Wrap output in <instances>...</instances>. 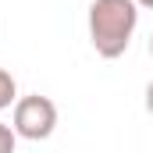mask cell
Returning a JSON list of instances; mask_svg holds the SVG:
<instances>
[{
	"label": "cell",
	"mask_w": 153,
	"mask_h": 153,
	"mask_svg": "<svg viewBox=\"0 0 153 153\" xmlns=\"http://www.w3.org/2000/svg\"><path fill=\"white\" fill-rule=\"evenodd\" d=\"M139 25V4L135 0H93L89 4V43L103 61L121 57Z\"/></svg>",
	"instance_id": "cell-1"
},
{
	"label": "cell",
	"mask_w": 153,
	"mask_h": 153,
	"mask_svg": "<svg viewBox=\"0 0 153 153\" xmlns=\"http://www.w3.org/2000/svg\"><path fill=\"white\" fill-rule=\"evenodd\" d=\"M11 125H14L18 139L43 143V139H50L53 128H57V103H53L50 96H39V93L18 96V100H14V111H11Z\"/></svg>",
	"instance_id": "cell-2"
},
{
	"label": "cell",
	"mask_w": 153,
	"mask_h": 153,
	"mask_svg": "<svg viewBox=\"0 0 153 153\" xmlns=\"http://www.w3.org/2000/svg\"><path fill=\"white\" fill-rule=\"evenodd\" d=\"M14 100H18V82L7 68H0V111L14 107Z\"/></svg>",
	"instance_id": "cell-3"
},
{
	"label": "cell",
	"mask_w": 153,
	"mask_h": 153,
	"mask_svg": "<svg viewBox=\"0 0 153 153\" xmlns=\"http://www.w3.org/2000/svg\"><path fill=\"white\" fill-rule=\"evenodd\" d=\"M14 143H18L14 125H4V121H0V153H11V150H14Z\"/></svg>",
	"instance_id": "cell-4"
},
{
	"label": "cell",
	"mask_w": 153,
	"mask_h": 153,
	"mask_svg": "<svg viewBox=\"0 0 153 153\" xmlns=\"http://www.w3.org/2000/svg\"><path fill=\"white\" fill-rule=\"evenodd\" d=\"M146 111H150V114H153V82H150V85H146Z\"/></svg>",
	"instance_id": "cell-5"
},
{
	"label": "cell",
	"mask_w": 153,
	"mask_h": 153,
	"mask_svg": "<svg viewBox=\"0 0 153 153\" xmlns=\"http://www.w3.org/2000/svg\"><path fill=\"white\" fill-rule=\"evenodd\" d=\"M139 7H146V11H153V0H135Z\"/></svg>",
	"instance_id": "cell-6"
},
{
	"label": "cell",
	"mask_w": 153,
	"mask_h": 153,
	"mask_svg": "<svg viewBox=\"0 0 153 153\" xmlns=\"http://www.w3.org/2000/svg\"><path fill=\"white\" fill-rule=\"evenodd\" d=\"M150 57H153V36H150Z\"/></svg>",
	"instance_id": "cell-7"
}]
</instances>
